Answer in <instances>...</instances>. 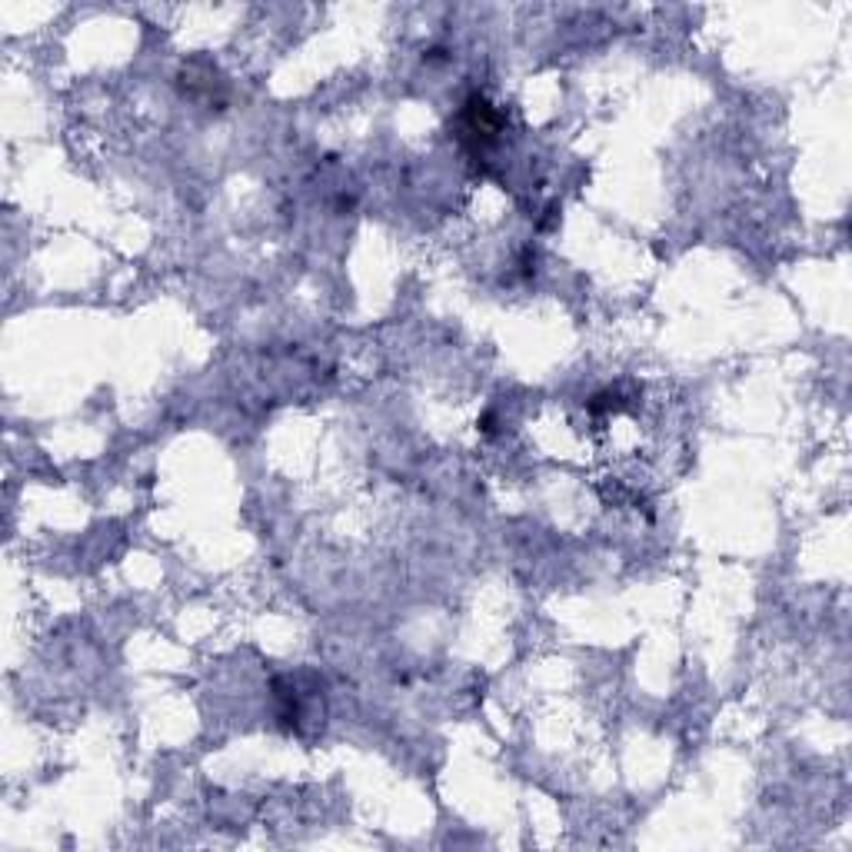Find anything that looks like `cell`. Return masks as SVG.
<instances>
[{"mask_svg":"<svg viewBox=\"0 0 852 852\" xmlns=\"http://www.w3.org/2000/svg\"><path fill=\"white\" fill-rule=\"evenodd\" d=\"M456 127H460L463 144L470 147L476 157H480L486 147H493L496 140H500V134H503V114L483 94H470V97H466L463 110H460V117H456Z\"/></svg>","mask_w":852,"mask_h":852,"instance_id":"6da1fadb","label":"cell"},{"mask_svg":"<svg viewBox=\"0 0 852 852\" xmlns=\"http://www.w3.org/2000/svg\"><path fill=\"white\" fill-rule=\"evenodd\" d=\"M623 407H626V400H623L620 390H600V393H596V397L590 400V410H593V413H616V410H623Z\"/></svg>","mask_w":852,"mask_h":852,"instance_id":"7a4b0ae2","label":"cell"}]
</instances>
